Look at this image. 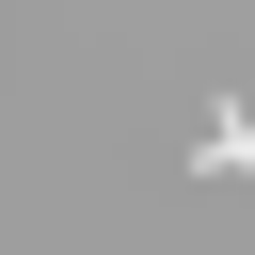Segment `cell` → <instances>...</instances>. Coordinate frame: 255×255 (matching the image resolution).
<instances>
[{"instance_id": "6da1fadb", "label": "cell", "mask_w": 255, "mask_h": 255, "mask_svg": "<svg viewBox=\"0 0 255 255\" xmlns=\"http://www.w3.org/2000/svg\"><path fill=\"white\" fill-rule=\"evenodd\" d=\"M191 159H207V175H255V96H223V112H207V143H191Z\"/></svg>"}]
</instances>
